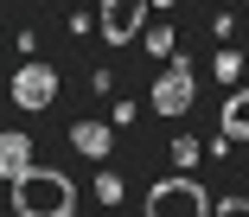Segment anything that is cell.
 I'll return each mask as SVG.
<instances>
[{
	"label": "cell",
	"mask_w": 249,
	"mask_h": 217,
	"mask_svg": "<svg viewBox=\"0 0 249 217\" xmlns=\"http://www.w3.org/2000/svg\"><path fill=\"white\" fill-rule=\"evenodd\" d=\"M13 217H77V179L64 166H32L13 179Z\"/></svg>",
	"instance_id": "1"
},
{
	"label": "cell",
	"mask_w": 249,
	"mask_h": 217,
	"mask_svg": "<svg viewBox=\"0 0 249 217\" xmlns=\"http://www.w3.org/2000/svg\"><path fill=\"white\" fill-rule=\"evenodd\" d=\"M217 128H224V141H249V90H236V96L224 102Z\"/></svg>",
	"instance_id": "8"
},
{
	"label": "cell",
	"mask_w": 249,
	"mask_h": 217,
	"mask_svg": "<svg viewBox=\"0 0 249 217\" xmlns=\"http://www.w3.org/2000/svg\"><path fill=\"white\" fill-rule=\"evenodd\" d=\"M198 153H205V147H198L192 134H179V141H173V160H179V166H198Z\"/></svg>",
	"instance_id": "11"
},
{
	"label": "cell",
	"mask_w": 249,
	"mask_h": 217,
	"mask_svg": "<svg viewBox=\"0 0 249 217\" xmlns=\"http://www.w3.org/2000/svg\"><path fill=\"white\" fill-rule=\"evenodd\" d=\"M154 7H173V0H154Z\"/></svg>",
	"instance_id": "13"
},
{
	"label": "cell",
	"mask_w": 249,
	"mask_h": 217,
	"mask_svg": "<svg viewBox=\"0 0 249 217\" xmlns=\"http://www.w3.org/2000/svg\"><path fill=\"white\" fill-rule=\"evenodd\" d=\"M192 96H198L192 58H173V64L154 77V108H160V115H185V108H192Z\"/></svg>",
	"instance_id": "5"
},
{
	"label": "cell",
	"mask_w": 249,
	"mask_h": 217,
	"mask_svg": "<svg viewBox=\"0 0 249 217\" xmlns=\"http://www.w3.org/2000/svg\"><path fill=\"white\" fill-rule=\"evenodd\" d=\"M7 96H13V108L38 115V108H52V102H58V71L32 58V64H19V71L7 77Z\"/></svg>",
	"instance_id": "3"
},
{
	"label": "cell",
	"mask_w": 249,
	"mask_h": 217,
	"mask_svg": "<svg viewBox=\"0 0 249 217\" xmlns=\"http://www.w3.org/2000/svg\"><path fill=\"white\" fill-rule=\"evenodd\" d=\"M141 45L154 51V58H166V64L179 58V51H173V26H147V32H141Z\"/></svg>",
	"instance_id": "9"
},
{
	"label": "cell",
	"mask_w": 249,
	"mask_h": 217,
	"mask_svg": "<svg viewBox=\"0 0 249 217\" xmlns=\"http://www.w3.org/2000/svg\"><path fill=\"white\" fill-rule=\"evenodd\" d=\"M147 7H154V0H103V7H96V32L109 45H128V38L147 32Z\"/></svg>",
	"instance_id": "4"
},
{
	"label": "cell",
	"mask_w": 249,
	"mask_h": 217,
	"mask_svg": "<svg viewBox=\"0 0 249 217\" xmlns=\"http://www.w3.org/2000/svg\"><path fill=\"white\" fill-rule=\"evenodd\" d=\"M109 134H115V128H103V122H77V128H71V147L89 153V160H109Z\"/></svg>",
	"instance_id": "7"
},
{
	"label": "cell",
	"mask_w": 249,
	"mask_h": 217,
	"mask_svg": "<svg viewBox=\"0 0 249 217\" xmlns=\"http://www.w3.org/2000/svg\"><path fill=\"white\" fill-rule=\"evenodd\" d=\"M96 198H103V204H122V179L103 166V173H96Z\"/></svg>",
	"instance_id": "10"
},
{
	"label": "cell",
	"mask_w": 249,
	"mask_h": 217,
	"mask_svg": "<svg viewBox=\"0 0 249 217\" xmlns=\"http://www.w3.org/2000/svg\"><path fill=\"white\" fill-rule=\"evenodd\" d=\"M141 217H217V204L205 198L198 179H154V185H147Z\"/></svg>",
	"instance_id": "2"
},
{
	"label": "cell",
	"mask_w": 249,
	"mask_h": 217,
	"mask_svg": "<svg viewBox=\"0 0 249 217\" xmlns=\"http://www.w3.org/2000/svg\"><path fill=\"white\" fill-rule=\"evenodd\" d=\"M26 173H32V134L7 128L0 134V179H26Z\"/></svg>",
	"instance_id": "6"
},
{
	"label": "cell",
	"mask_w": 249,
	"mask_h": 217,
	"mask_svg": "<svg viewBox=\"0 0 249 217\" xmlns=\"http://www.w3.org/2000/svg\"><path fill=\"white\" fill-rule=\"evenodd\" d=\"M217 217H249V198H224V204H217Z\"/></svg>",
	"instance_id": "12"
}]
</instances>
